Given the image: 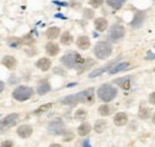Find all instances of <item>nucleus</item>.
<instances>
[{"mask_svg": "<svg viewBox=\"0 0 155 147\" xmlns=\"http://www.w3.org/2000/svg\"><path fill=\"white\" fill-rule=\"evenodd\" d=\"M61 62L67 68H79L85 62V59L77 52H68L61 57Z\"/></svg>", "mask_w": 155, "mask_h": 147, "instance_id": "1", "label": "nucleus"}, {"mask_svg": "<svg viewBox=\"0 0 155 147\" xmlns=\"http://www.w3.org/2000/svg\"><path fill=\"white\" fill-rule=\"evenodd\" d=\"M98 97L100 101L107 103L111 102L112 99H115L117 96V89L115 86L110 85V84H104L98 89Z\"/></svg>", "mask_w": 155, "mask_h": 147, "instance_id": "2", "label": "nucleus"}, {"mask_svg": "<svg viewBox=\"0 0 155 147\" xmlns=\"http://www.w3.org/2000/svg\"><path fill=\"white\" fill-rule=\"evenodd\" d=\"M112 54V46L106 41H99L94 46V55L98 59L104 60Z\"/></svg>", "mask_w": 155, "mask_h": 147, "instance_id": "3", "label": "nucleus"}, {"mask_svg": "<svg viewBox=\"0 0 155 147\" xmlns=\"http://www.w3.org/2000/svg\"><path fill=\"white\" fill-rule=\"evenodd\" d=\"M34 96V90L30 86H18L12 92V97L18 102H25Z\"/></svg>", "mask_w": 155, "mask_h": 147, "instance_id": "4", "label": "nucleus"}, {"mask_svg": "<svg viewBox=\"0 0 155 147\" xmlns=\"http://www.w3.org/2000/svg\"><path fill=\"white\" fill-rule=\"evenodd\" d=\"M19 120V115L18 114H10L6 117H4L2 120H0V130H6V129L13 127Z\"/></svg>", "mask_w": 155, "mask_h": 147, "instance_id": "5", "label": "nucleus"}, {"mask_svg": "<svg viewBox=\"0 0 155 147\" xmlns=\"http://www.w3.org/2000/svg\"><path fill=\"white\" fill-rule=\"evenodd\" d=\"M48 130L53 135H61L64 133V123L61 118H55L49 123Z\"/></svg>", "mask_w": 155, "mask_h": 147, "instance_id": "6", "label": "nucleus"}, {"mask_svg": "<svg viewBox=\"0 0 155 147\" xmlns=\"http://www.w3.org/2000/svg\"><path fill=\"white\" fill-rule=\"evenodd\" d=\"M125 35V29L123 25L120 24H115L111 26L110 31H109V38L112 41H119L122 39Z\"/></svg>", "mask_w": 155, "mask_h": 147, "instance_id": "7", "label": "nucleus"}, {"mask_svg": "<svg viewBox=\"0 0 155 147\" xmlns=\"http://www.w3.org/2000/svg\"><path fill=\"white\" fill-rule=\"evenodd\" d=\"M78 97H79L80 103L92 104L94 102V89L93 87H90V89H86L84 91L79 92L78 93Z\"/></svg>", "mask_w": 155, "mask_h": 147, "instance_id": "8", "label": "nucleus"}, {"mask_svg": "<svg viewBox=\"0 0 155 147\" xmlns=\"http://www.w3.org/2000/svg\"><path fill=\"white\" fill-rule=\"evenodd\" d=\"M34 129L30 125H21L17 128V134L19 138H23V139H26L29 136H31Z\"/></svg>", "mask_w": 155, "mask_h": 147, "instance_id": "9", "label": "nucleus"}, {"mask_svg": "<svg viewBox=\"0 0 155 147\" xmlns=\"http://www.w3.org/2000/svg\"><path fill=\"white\" fill-rule=\"evenodd\" d=\"M1 63L6 67V68H8V70H15L16 67H17V60H16V57L12 55H6L2 57V60H1Z\"/></svg>", "mask_w": 155, "mask_h": 147, "instance_id": "10", "label": "nucleus"}, {"mask_svg": "<svg viewBox=\"0 0 155 147\" xmlns=\"http://www.w3.org/2000/svg\"><path fill=\"white\" fill-rule=\"evenodd\" d=\"M36 67L41 70L42 72H47V71H49L50 70V67H51V61H50V59H48V57H41L38 61L36 62Z\"/></svg>", "mask_w": 155, "mask_h": 147, "instance_id": "11", "label": "nucleus"}, {"mask_svg": "<svg viewBox=\"0 0 155 147\" xmlns=\"http://www.w3.org/2000/svg\"><path fill=\"white\" fill-rule=\"evenodd\" d=\"M114 123L117 127H123L128 123V115L125 112H117L114 117Z\"/></svg>", "mask_w": 155, "mask_h": 147, "instance_id": "12", "label": "nucleus"}, {"mask_svg": "<svg viewBox=\"0 0 155 147\" xmlns=\"http://www.w3.org/2000/svg\"><path fill=\"white\" fill-rule=\"evenodd\" d=\"M45 52H47V54H48V55L55 56L60 53V47H58V43H55V42L50 41V42H48V43L45 44Z\"/></svg>", "mask_w": 155, "mask_h": 147, "instance_id": "13", "label": "nucleus"}, {"mask_svg": "<svg viewBox=\"0 0 155 147\" xmlns=\"http://www.w3.org/2000/svg\"><path fill=\"white\" fill-rule=\"evenodd\" d=\"M78 48H80L81 50H87L91 47V41L88 36H80L77 39Z\"/></svg>", "mask_w": 155, "mask_h": 147, "instance_id": "14", "label": "nucleus"}, {"mask_svg": "<svg viewBox=\"0 0 155 147\" xmlns=\"http://www.w3.org/2000/svg\"><path fill=\"white\" fill-rule=\"evenodd\" d=\"M51 90V86H50V84H49V81L48 80H45V79H43V80H41L38 83V85H37V93L38 94H45V93H48V92Z\"/></svg>", "mask_w": 155, "mask_h": 147, "instance_id": "15", "label": "nucleus"}, {"mask_svg": "<svg viewBox=\"0 0 155 147\" xmlns=\"http://www.w3.org/2000/svg\"><path fill=\"white\" fill-rule=\"evenodd\" d=\"M61 103L64 104V105H69V107L77 105L78 103H80L79 97H78V93L77 94H69V96L64 97L63 99H61Z\"/></svg>", "mask_w": 155, "mask_h": 147, "instance_id": "16", "label": "nucleus"}, {"mask_svg": "<svg viewBox=\"0 0 155 147\" xmlns=\"http://www.w3.org/2000/svg\"><path fill=\"white\" fill-rule=\"evenodd\" d=\"M107 25H109L107 20L105 18H103V17H99V18L94 19V26H96V29H97L99 32L105 31L107 29Z\"/></svg>", "mask_w": 155, "mask_h": 147, "instance_id": "17", "label": "nucleus"}, {"mask_svg": "<svg viewBox=\"0 0 155 147\" xmlns=\"http://www.w3.org/2000/svg\"><path fill=\"white\" fill-rule=\"evenodd\" d=\"M115 84L119 85L123 90H129V89L131 87V80H130V78H128V77L116 79V80H115Z\"/></svg>", "mask_w": 155, "mask_h": 147, "instance_id": "18", "label": "nucleus"}, {"mask_svg": "<svg viewBox=\"0 0 155 147\" xmlns=\"http://www.w3.org/2000/svg\"><path fill=\"white\" fill-rule=\"evenodd\" d=\"M60 34H61L60 28H58V26H51V28H49V29L47 30L45 36H47V38H48V39L53 41V39L58 38V37L60 36Z\"/></svg>", "mask_w": 155, "mask_h": 147, "instance_id": "19", "label": "nucleus"}, {"mask_svg": "<svg viewBox=\"0 0 155 147\" xmlns=\"http://www.w3.org/2000/svg\"><path fill=\"white\" fill-rule=\"evenodd\" d=\"M129 66H130V63H129V62H120V63H117V65H115V66L109 71V73L110 74L119 73V72H122V71L128 70V68H129Z\"/></svg>", "mask_w": 155, "mask_h": 147, "instance_id": "20", "label": "nucleus"}, {"mask_svg": "<svg viewBox=\"0 0 155 147\" xmlns=\"http://www.w3.org/2000/svg\"><path fill=\"white\" fill-rule=\"evenodd\" d=\"M91 130H92L91 125L87 123V122H84V123H81V125L78 127V134H79L80 136H86V135H88V134L91 133Z\"/></svg>", "mask_w": 155, "mask_h": 147, "instance_id": "21", "label": "nucleus"}, {"mask_svg": "<svg viewBox=\"0 0 155 147\" xmlns=\"http://www.w3.org/2000/svg\"><path fill=\"white\" fill-rule=\"evenodd\" d=\"M114 63H115V61L114 62H110L109 65H106V66H104L103 68H98V70H94L93 72H91L90 73V78H96V77H98V75H100L101 73H104L105 71H110L112 67H114Z\"/></svg>", "mask_w": 155, "mask_h": 147, "instance_id": "22", "label": "nucleus"}, {"mask_svg": "<svg viewBox=\"0 0 155 147\" xmlns=\"http://www.w3.org/2000/svg\"><path fill=\"white\" fill-rule=\"evenodd\" d=\"M61 43L64 44V46H69L73 43V36L71 35L69 31H64L62 35H61V38H60Z\"/></svg>", "mask_w": 155, "mask_h": 147, "instance_id": "23", "label": "nucleus"}, {"mask_svg": "<svg viewBox=\"0 0 155 147\" xmlns=\"http://www.w3.org/2000/svg\"><path fill=\"white\" fill-rule=\"evenodd\" d=\"M143 18H144V15H143L142 12H137L135 15V17H134V20L130 23V25H131L133 28H138V26H141V24H142V22H143Z\"/></svg>", "mask_w": 155, "mask_h": 147, "instance_id": "24", "label": "nucleus"}, {"mask_svg": "<svg viewBox=\"0 0 155 147\" xmlns=\"http://www.w3.org/2000/svg\"><path fill=\"white\" fill-rule=\"evenodd\" d=\"M106 2H107V5H109L110 7H112L114 10H119V9H122V6L127 2V0H106Z\"/></svg>", "mask_w": 155, "mask_h": 147, "instance_id": "25", "label": "nucleus"}, {"mask_svg": "<svg viewBox=\"0 0 155 147\" xmlns=\"http://www.w3.org/2000/svg\"><path fill=\"white\" fill-rule=\"evenodd\" d=\"M107 127V122L105 120H98L94 123V130L96 133H103Z\"/></svg>", "mask_w": 155, "mask_h": 147, "instance_id": "26", "label": "nucleus"}, {"mask_svg": "<svg viewBox=\"0 0 155 147\" xmlns=\"http://www.w3.org/2000/svg\"><path fill=\"white\" fill-rule=\"evenodd\" d=\"M138 117L141 120H147L150 117V109L147 107H141L138 110Z\"/></svg>", "mask_w": 155, "mask_h": 147, "instance_id": "27", "label": "nucleus"}, {"mask_svg": "<svg viewBox=\"0 0 155 147\" xmlns=\"http://www.w3.org/2000/svg\"><path fill=\"white\" fill-rule=\"evenodd\" d=\"M21 41V44H25V46H32L35 43V38L32 36V34H26L20 38Z\"/></svg>", "mask_w": 155, "mask_h": 147, "instance_id": "28", "label": "nucleus"}, {"mask_svg": "<svg viewBox=\"0 0 155 147\" xmlns=\"http://www.w3.org/2000/svg\"><path fill=\"white\" fill-rule=\"evenodd\" d=\"M98 112H99V115H101V116H109L110 114H111V108H110V105H107V104H103V105H100L99 108H98Z\"/></svg>", "mask_w": 155, "mask_h": 147, "instance_id": "29", "label": "nucleus"}, {"mask_svg": "<svg viewBox=\"0 0 155 147\" xmlns=\"http://www.w3.org/2000/svg\"><path fill=\"white\" fill-rule=\"evenodd\" d=\"M7 43H8V46L11 48H19L20 46H21V41H20V38H18V37H10L8 41H7Z\"/></svg>", "mask_w": 155, "mask_h": 147, "instance_id": "30", "label": "nucleus"}, {"mask_svg": "<svg viewBox=\"0 0 155 147\" xmlns=\"http://www.w3.org/2000/svg\"><path fill=\"white\" fill-rule=\"evenodd\" d=\"M51 107H53V103H47V104H43V105H41L39 108H37L36 110L34 111V114L38 115V114H42V112H45V111H48L49 109H51Z\"/></svg>", "mask_w": 155, "mask_h": 147, "instance_id": "31", "label": "nucleus"}, {"mask_svg": "<svg viewBox=\"0 0 155 147\" xmlns=\"http://www.w3.org/2000/svg\"><path fill=\"white\" fill-rule=\"evenodd\" d=\"M87 117V111L84 109H78L75 111V118L77 120H85Z\"/></svg>", "mask_w": 155, "mask_h": 147, "instance_id": "32", "label": "nucleus"}, {"mask_svg": "<svg viewBox=\"0 0 155 147\" xmlns=\"http://www.w3.org/2000/svg\"><path fill=\"white\" fill-rule=\"evenodd\" d=\"M88 2H90V5H91V6H93V7H99V6H101V5H103L104 0H90Z\"/></svg>", "mask_w": 155, "mask_h": 147, "instance_id": "33", "label": "nucleus"}, {"mask_svg": "<svg viewBox=\"0 0 155 147\" xmlns=\"http://www.w3.org/2000/svg\"><path fill=\"white\" fill-rule=\"evenodd\" d=\"M93 16H94V11H92L90 9H85V18H93Z\"/></svg>", "mask_w": 155, "mask_h": 147, "instance_id": "34", "label": "nucleus"}, {"mask_svg": "<svg viewBox=\"0 0 155 147\" xmlns=\"http://www.w3.org/2000/svg\"><path fill=\"white\" fill-rule=\"evenodd\" d=\"M1 147H15V144L11 140H6V141H4L1 144Z\"/></svg>", "mask_w": 155, "mask_h": 147, "instance_id": "35", "label": "nucleus"}, {"mask_svg": "<svg viewBox=\"0 0 155 147\" xmlns=\"http://www.w3.org/2000/svg\"><path fill=\"white\" fill-rule=\"evenodd\" d=\"M149 103L150 104H153V105H155V91L154 92H152L150 94H149Z\"/></svg>", "mask_w": 155, "mask_h": 147, "instance_id": "36", "label": "nucleus"}, {"mask_svg": "<svg viewBox=\"0 0 155 147\" xmlns=\"http://www.w3.org/2000/svg\"><path fill=\"white\" fill-rule=\"evenodd\" d=\"M4 89H5V85H4V83L0 80V93L4 91Z\"/></svg>", "mask_w": 155, "mask_h": 147, "instance_id": "37", "label": "nucleus"}, {"mask_svg": "<svg viewBox=\"0 0 155 147\" xmlns=\"http://www.w3.org/2000/svg\"><path fill=\"white\" fill-rule=\"evenodd\" d=\"M49 147H62L61 145H58V144H53V145H50Z\"/></svg>", "mask_w": 155, "mask_h": 147, "instance_id": "38", "label": "nucleus"}, {"mask_svg": "<svg viewBox=\"0 0 155 147\" xmlns=\"http://www.w3.org/2000/svg\"><path fill=\"white\" fill-rule=\"evenodd\" d=\"M152 122H153V123L155 125V114L153 115V117H152Z\"/></svg>", "mask_w": 155, "mask_h": 147, "instance_id": "39", "label": "nucleus"}, {"mask_svg": "<svg viewBox=\"0 0 155 147\" xmlns=\"http://www.w3.org/2000/svg\"><path fill=\"white\" fill-rule=\"evenodd\" d=\"M154 72H155V68H154Z\"/></svg>", "mask_w": 155, "mask_h": 147, "instance_id": "40", "label": "nucleus"}]
</instances>
